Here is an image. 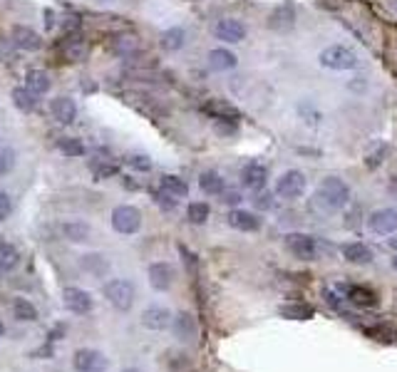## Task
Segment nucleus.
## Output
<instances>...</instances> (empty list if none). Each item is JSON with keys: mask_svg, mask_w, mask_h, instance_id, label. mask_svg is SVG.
<instances>
[{"mask_svg": "<svg viewBox=\"0 0 397 372\" xmlns=\"http://www.w3.org/2000/svg\"><path fill=\"white\" fill-rule=\"evenodd\" d=\"M57 152L65 154L68 159H77V156L85 154V144L77 136H62L60 142H57Z\"/></svg>", "mask_w": 397, "mask_h": 372, "instance_id": "nucleus-31", "label": "nucleus"}, {"mask_svg": "<svg viewBox=\"0 0 397 372\" xmlns=\"http://www.w3.org/2000/svg\"><path fill=\"white\" fill-rule=\"evenodd\" d=\"M229 226L238 231H258L261 229V218L251 211H241V209H234L229 214Z\"/></svg>", "mask_w": 397, "mask_h": 372, "instance_id": "nucleus-18", "label": "nucleus"}, {"mask_svg": "<svg viewBox=\"0 0 397 372\" xmlns=\"http://www.w3.org/2000/svg\"><path fill=\"white\" fill-rule=\"evenodd\" d=\"M266 179H268V172L266 167H261V164H256V161H251V164H246L241 172V181L246 189H251V192H261L263 186H266Z\"/></svg>", "mask_w": 397, "mask_h": 372, "instance_id": "nucleus-14", "label": "nucleus"}, {"mask_svg": "<svg viewBox=\"0 0 397 372\" xmlns=\"http://www.w3.org/2000/svg\"><path fill=\"white\" fill-rule=\"evenodd\" d=\"M156 204L159 206H164V209H174V206H176V198H172L169 196V194H156Z\"/></svg>", "mask_w": 397, "mask_h": 372, "instance_id": "nucleus-42", "label": "nucleus"}, {"mask_svg": "<svg viewBox=\"0 0 397 372\" xmlns=\"http://www.w3.org/2000/svg\"><path fill=\"white\" fill-rule=\"evenodd\" d=\"M159 189L164 194H169L172 198H186V194H189V186H186V181L179 179V176H174V174H164V176H161Z\"/></svg>", "mask_w": 397, "mask_h": 372, "instance_id": "nucleus-23", "label": "nucleus"}, {"mask_svg": "<svg viewBox=\"0 0 397 372\" xmlns=\"http://www.w3.org/2000/svg\"><path fill=\"white\" fill-rule=\"evenodd\" d=\"M90 169H92L94 179H110V176L117 174V167H114L110 159H102V156H97V159L90 161Z\"/></svg>", "mask_w": 397, "mask_h": 372, "instance_id": "nucleus-35", "label": "nucleus"}, {"mask_svg": "<svg viewBox=\"0 0 397 372\" xmlns=\"http://www.w3.org/2000/svg\"><path fill=\"white\" fill-rule=\"evenodd\" d=\"M216 132L218 134H226V136L236 134V122L234 119H216Z\"/></svg>", "mask_w": 397, "mask_h": 372, "instance_id": "nucleus-40", "label": "nucleus"}, {"mask_svg": "<svg viewBox=\"0 0 397 372\" xmlns=\"http://www.w3.org/2000/svg\"><path fill=\"white\" fill-rule=\"evenodd\" d=\"M3 333H6V325H3V322H0V335H3Z\"/></svg>", "mask_w": 397, "mask_h": 372, "instance_id": "nucleus-47", "label": "nucleus"}, {"mask_svg": "<svg viewBox=\"0 0 397 372\" xmlns=\"http://www.w3.org/2000/svg\"><path fill=\"white\" fill-rule=\"evenodd\" d=\"M174 325V333H176V338H181V340H192L194 335H196V322H194V318L189 316V313H181V316H176L172 320Z\"/></svg>", "mask_w": 397, "mask_h": 372, "instance_id": "nucleus-27", "label": "nucleus"}, {"mask_svg": "<svg viewBox=\"0 0 397 372\" xmlns=\"http://www.w3.org/2000/svg\"><path fill=\"white\" fill-rule=\"evenodd\" d=\"M172 283H174V268L169 266V263L159 260V263H152V266H149V285H152L154 291L159 293L169 291Z\"/></svg>", "mask_w": 397, "mask_h": 372, "instance_id": "nucleus-12", "label": "nucleus"}, {"mask_svg": "<svg viewBox=\"0 0 397 372\" xmlns=\"http://www.w3.org/2000/svg\"><path fill=\"white\" fill-rule=\"evenodd\" d=\"M10 99L20 112H32L37 107V94L30 92L28 87H15L10 92Z\"/></svg>", "mask_w": 397, "mask_h": 372, "instance_id": "nucleus-26", "label": "nucleus"}, {"mask_svg": "<svg viewBox=\"0 0 397 372\" xmlns=\"http://www.w3.org/2000/svg\"><path fill=\"white\" fill-rule=\"evenodd\" d=\"M127 167L134 169V172L144 174V172H152V159L142 152H134V154L127 156Z\"/></svg>", "mask_w": 397, "mask_h": 372, "instance_id": "nucleus-37", "label": "nucleus"}, {"mask_svg": "<svg viewBox=\"0 0 397 372\" xmlns=\"http://www.w3.org/2000/svg\"><path fill=\"white\" fill-rule=\"evenodd\" d=\"M285 246H288V251L301 260H316L318 258V241L313 238V236L291 234L288 238H285Z\"/></svg>", "mask_w": 397, "mask_h": 372, "instance_id": "nucleus-7", "label": "nucleus"}, {"mask_svg": "<svg viewBox=\"0 0 397 372\" xmlns=\"http://www.w3.org/2000/svg\"><path fill=\"white\" fill-rule=\"evenodd\" d=\"M209 214H211V209H209V204H204V201H192V204H189V209H186V216H189V221L196 223V226L206 223Z\"/></svg>", "mask_w": 397, "mask_h": 372, "instance_id": "nucleus-36", "label": "nucleus"}, {"mask_svg": "<svg viewBox=\"0 0 397 372\" xmlns=\"http://www.w3.org/2000/svg\"><path fill=\"white\" fill-rule=\"evenodd\" d=\"M305 192V174L298 172V169H288L278 176L276 181V194L281 198H301Z\"/></svg>", "mask_w": 397, "mask_h": 372, "instance_id": "nucleus-5", "label": "nucleus"}, {"mask_svg": "<svg viewBox=\"0 0 397 372\" xmlns=\"http://www.w3.org/2000/svg\"><path fill=\"white\" fill-rule=\"evenodd\" d=\"M112 229L122 236H132L142 229V211L132 204H122L112 211Z\"/></svg>", "mask_w": 397, "mask_h": 372, "instance_id": "nucleus-3", "label": "nucleus"}, {"mask_svg": "<svg viewBox=\"0 0 397 372\" xmlns=\"http://www.w3.org/2000/svg\"><path fill=\"white\" fill-rule=\"evenodd\" d=\"M198 186H201V192L209 194V196H218L223 194V179L218 172H204L198 176Z\"/></svg>", "mask_w": 397, "mask_h": 372, "instance_id": "nucleus-28", "label": "nucleus"}, {"mask_svg": "<svg viewBox=\"0 0 397 372\" xmlns=\"http://www.w3.org/2000/svg\"><path fill=\"white\" fill-rule=\"evenodd\" d=\"M80 266L85 268L90 276H94V278H102V276L110 271V260L99 254H85L80 258Z\"/></svg>", "mask_w": 397, "mask_h": 372, "instance_id": "nucleus-22", "label": "nucleus"}, {"mask_svg": "<svg viewBox=\"0 0 397 372\" xmlns=\"http://www.w3.org/2000/svg\"><path fill=\"white\" fill-rule=\"evenodd\" d=\"M204 110L214 119H234V122L238 119V110L234 105H229V102H223V99H209L204 105Z\"/></svg>", "mask_w": 397, "mask_h": 372, "instance_id": "nucleus-24", "label": "nucleus"}, {"mask_svg": "<svg viewBox=\"0 0 397 372\" xmlns=\"http://www.w3.org/2000/svg\"><path fill=\"white\" fill-rule=\"evenodd\" d=\"M43 23H45V30H50V28L55 25V15H52V10H43Z\"/></svg>", "mask_w": 397, "mask_h": 372, "instance_id": "nucleus-44", "label": "nucleus"}, {"mask_svg": "<svg viewBox=\"0 0 397 372\" xmlns=\"http://www.w3.org/2000/svg\"><path fill=\"white\" fill-rule=\"evenodd\" d=\"M25 87L35 94H45V92H50L52 80H50V74L45 72V70H30V72L25 74Z\"/></svg>", "mask_w": 397, "mask_h": 372, "instance_id": "nucleus-21", "label": "nucleus"}, {"mask_svg": "<svg viewBox=\"0 0 397 372\" xmlns=\"http://www.w3.org/2000/svg\"><path fill=\"white\" fill-rule=\"evenodd\" d=\"M283 318H293V320H308L313 318V308L305 303H288V305H281L278 310Z\"/></svg>", "mask_w": 397, "mask_h": 372, "instance_id": "nucleus-33", "label": "nucleus"}, {"mask_svg": "<svg viewBox=\"0 0 397 372\" xmlns=\"http://www.w3.org/2000/svg\"><path fill=\"white\" fill-rule=\"evenodd\" d=\"M318 198L325 204V209H343L350 201V189L340 176H325L318 186Z\"/></svg>", "mask_w": 397, "mask_h": 372, "instance_id": "nucleus-1", "label": "nucleus"}, {"mask_svg": "<svg viewBox=\"0 0 397 372\" xmlns=\"http://www.w3.org/2000/svg\"><path fill=\"white\" fill-rule=\"evenodd\" d=\"M124 372H142V370H134V367H132V370H124Z\"/></svg>", "mask_w": 397, "mask_h": 372, "instance_id": "nucleus-49", "label": "nucleus"}, {"mask_svg": "<svg viewBox=\"0 0 397 372\" xmlns=\"http://www.w3.org/2000/svg\"><path fill=\"white\" fill-rule=\"evenodd\" d=\"M387 246H390L392 251H395V254H397V236H395V238H390V241H387Z\"/></svg>", "mask_w": 397, "mask_h": 372, "instance_id": "nucleus-46", "label": "nucleus"}, {"mask_svg": "<svg viewBox=\"0 0 397 372\" xmlns=\"http://www.w3.org/2000/svg\"><path fill=\"white\" fill-rule=\"evenodd\" d=\"M102 293H105V298L117 310H130L132 305H134L136 293H134V285H132L130 280H124V278L107 280V283L102 285Z\"/></svg>", "mask_w": 397, "mask_h": 372, "instance_id": "nucleus-2", "label": "nucleus"}, {"mask_svg": "<svg viewBox=\"0 0 397 372\" xmlns=\"http://www.w3.org/2000/svg\"><path fill=\"white\" fill-rule=\"evenodd\" d=\"M72 365H74V370H77V372H107L110 360L99 353V350L82 347V350H77V353H74Z\"/></svg>", "mask_w": 397, "mask_h": 372, "instance_id": "nucleus-6", "label": "nucleus"}, {"mask_svg": "<svg viewBox=\"0 0 397 372\" xmlns=\"http://www.w3.org/2000/svg\"><path fill=\"white\" fill-rule=\"evenodd\" d=\"M343 258L355 263V266H365V263L372 260V251L365 246V243L353 241V243H345V246H343Z\"/></svg>", "mask_w": 397, "mask_h": 372, "instance_id": "nucleus-20", "label": "nucleus"}, {"mask_svg": "<svg viewBox=\"0 0 397 372\" xmlns=\"http://www.w3.org/2000/svg\"><path fill=\"white\" fill-rule=\"evenodd\" d=\"M139 48H142V43H139V37H136L134 32H122V35H117L114 40H112V50H114L119 57L136 55Z\"/></svg>", "mask_w": 397, "mask_h": 372, "instance_id": "nucleus-17", "label": "nucleus"}, {"mask_svg": "<svg viewBox=\"0 0 397 372\" xmlns=\"http://www.w3.org/2000/svg\"><path fill=\"white\" fill-rule=\"evenodd\" d=\"M392 266H395V271H397V258H392Z\"/></svg>", "mask_w": 397, "mask_h": 372, "instance_id": "nucleus-48", "label": "nucleus"}, {"mask_svg": "<svg viewBox=\"0 0 397 372\" xmlns=\"http://www.w3.org/2000/svg\"><path fill=\"white\" fill-rule=\"evenodd\" d=\"M318 60H320L323 68L328 70H353L355 65H358V57H355V52L350 48H345V45H330V48H325L318 55Z\"/></svg>", "mask_w": 397, "mask_h": 372, "instance_id": "nucleus-4", "label": "nucleus"}, {"mask_svg": "<svg viewBox=\"0 0 397 372\" xmlns=\"http://www.w3.org/2000/svg\"><path fill=\"white\" fill-rule=\"evenodd\" d=\"M186 43V32L181 28H169V30L161 32V48L174 52V50H181Z\"/></svg>", "mask_w": 397, "mask_h": 372, "instance_id": "nucleus-30", "label": "nucleus"}, {"mask_svg": "<svg viewBox=\"0 0 397 372\" xmlns=\"http://www.w3.org/2000/svg\"><path fill=\"white\" fill-rule=\"evenodd\" d=\"M172 313L167 308H161V305H149L142 313V325L149 330H167L172 325Z\"/></svg>", "mask_w": 397, "mask_h": 372, "instance_id": "nucleus-13", "label": "nucleus"}, {"mask_svg": "<svg viewBox=\"0 0 397 372\" xmlns=\"http://www.w3.org/2000/svg\"><path fill=\"white\" fill-rule=\"evenodd\" d=\"M102 3H112V0H102Z\"/></svg>", "mask_w": 397, "mask_h": 372, "instance_id": "nucleus-50", "label": "nucleus"}, {"mask_svg": "<svg viewBox=\"0 0 397 372\" xmlns=\"http://www.w3.org/2000/svg\"><path fill=\"white\" fill-rule=\"evenodd\" d=\"M12 316L18 318V320L32 322V320H37V310L28 298H15V300H12Z\"/></svg>", "mask_w": 397, "mask_h": 372, "instance_id": "nucleus-32", "label": "nucleus"}, {"mask_svg": "<svg viewBox=\"0 0 397 372\" xmlns=\"http://www.w3.org/2000/svg\"><path fill=\"white\" fill-rule=\"evenodd\" d=\"M85 50H87V45L82 43V40H70V43L65 45V55H68V60L80 62L82 55H85Z\"/></svg>", "mask_w": 397, "mask_h": 372, "instance_id": "nucleus-38", "label": "nucleus"}, {"mask_svg": "<svg viewBox=\"0 0 397 372\" xmlns=\"http://www.w3.org/2000/svg\"><path fill=\"white\" fill-rule=\"evenodd\" d=\"M214 35L218 37V40H223V43H241L243 37H246V28H243V23H238V20L234 18H223L216 23V28H214Z\"/></svg>", "mask_w": 397, "mask_h": 372, "instance_id": "nucleus-11", "label": "nucleus"}, {"mask_svg": "<svg viewBox=\"0 0 397 372\" xmlns=\"http://www.w3.org/2000/svg\"><path fill=\"white\" fill-rule=\"evenodd\" d=\"M10 211H12L10 196H8L6 192H0V221H6V218L10 216Z\"/></svg>", "mask_w": 397, "mask_h": 372, "instance_id": "nucleus-41", "label": "nucleus"}, {"mask_svg": "<svg viewBox=\"0 0 397 372\" xmlns=\"http://www.w3.org/2000/svg\"><path fill=\"white\" fill-rule=\"evenodd\" d=\"M268 198H273V196H268V194H263V196H258V201H256V204L258 206H263V209H266V206H271L273 201H268Z\"/></svg>", "mask_w": 397, "mask_h": 372, "instance_id": "nucleus-45", "label": "nucleus"}, {"mask_svg": "<svg viewBox=\"0 0 397 372\" xmlns=\"http://www.w3.org/2000/svg\"><path fill=\"white\" fill-rule=\"evenodd\" d=\"M60 231H62V236L72 243H85V241H90V236H92L90 223H85V221H65Z\"/></svg>", "mask_w": 397, "mask_h": 372, "instance_id": "nucleus-19", "label": "nucleus"}, {"mask_svg": "<svg viewBox=\"0 0 397 372\" xmlns=\"http://www.w3.org/2000/svg\"><path fill=\"white\" fill-rule=\"evenodd\" d=\"M236 62H238V57L231 52V50L226 48H216L209 52V68L214 70V72H226V70H234Z\"/></svg>", "mask_w": 397, "mask_h": 372, "instance_id": "nucleus-16", "label": "nucleus"}, {"mask_svg": "<svg viewBox=\"0 0 397 372\" xmlns=\"http://www.w3.org/2000/svg\"><path fill=\"white\" fill-rule=\"evenodd\" d=\"M293 18H296V12H293L291 6H281L271 12V18H268V25H271L273 30H288L293 28Z\"/></svg>", "mask_w": 397, "mask_h": 372, "instance_id": "nucleus-25", "label": "nucleus"}, {"mask_svg": "<svg viewBox=\"0 0 397 372\" xmlns=\"http://www.w3.org/2000/svg\"><path fill=\"white\" fill-rule=\"evenodd\" d=\"M367 226L380 236H390L397 231V209H378L367 216Z\"/></svg>", "mask_w": 397, "mask_h": 372, "instance_id": "nucleus-9", "label": "nucleus"}, {"mask_svg": "<svg viewBox=\"0 0 397 372\" xmlns=\"http://www.w3.org/2000/svg\"><path fill=\"white\" fill-rule=\"evenodd\" d=\"M62 305L70 310V313H74V316H85V313H90L94 305L92 296L87 291H82V288H65L62 291Z\"/></svg>", "mask_w": 397, "mask_h": 372, "instance_id": "nucleus-8", "label": "nucleus"}, {"mask_svg": "<svg viewBox=\"0 0 397 372\" xmlns=\"http://www.w3.org/2000/svg\"><path fill=\"white\" fill-rule=\"evenodd\" d=\"M12 43L23 52H37V50H43V35L28 28V25H15L12 28Z\"/></svg>", "mask_w": 397, "mask_h": 372, "instance_id": "nucleus-10", "label": "nucleus"}, {"mask_svg": "<svg viewBox=\"0 0 397 372\" xmlns=\"http://www.w3.org/2000/svg\"><path fill=\"white\" fill-rule=\"evenodd\" d=\"M221 196H223L221 198L223 204H229V206H236L238 201H241V194H238V192H223Z\"/></svg>", "mask_w": 397, "mask_h": 372, "instance_id": "nucleus-43", "label": "nucleus"}, {"mask_svg": "<svg viewBox=\"0 0 397 372\" xmlns=\"http://www.w3.org/2000/svg\"><path fill=\"white\" fill-rule=\"evenodd\" d=\"M50 112H52V117H55L60 124H72L74 117H77V105H74V99H70V97H57V99H52Z\"/></svg>", "mask_w": 397, "mask_h": 372, "instance_id": "nucleus-15", "label": "nucleus"}, {"mask_svg": "<svg viewBox=\"0 0 397 372\" xmlns=\"http://www.w3.org/2000/svg\"><path fill=\"white\" fill-rule=\"evenodd\" d=\"M20 263V254L15 251V246L0 241V271H12Z\"/></svg>", "mask_w": 397, "mask_h": 372, "instance_id": "nucleus-34", "label": "nucleus"}, {"mask_svg": "<svg viewBox=\"0 0 397 372\" xmlns=\"http://www.w3.org/2000/svg\"><path fill=\"white\" fill-rule=\"evenodd\" d=\"M347 300L360 305V308H370V305H375V293L370 288H365V285H350L347 288Z\"/></svg>", "mask_w": 397, "mask_h": 372, "instance_id": "nucleus-29", "label": "nucleus"}, {"mask_svg": "<svg viewBox=\"0 0 397 372\" xmlns=\"http://www.w3.org/2000/svg\"><path fill=\"white\" fill-rule=\"evenodd\" d=\"M12 167H15V152L12 149H3L0 152V176L10 174Z\"/></svg>", "mask_w": 397, "mask_h": 372, "instance_id": "nucleus-39", "label": "nucleus"}]
</instances>
